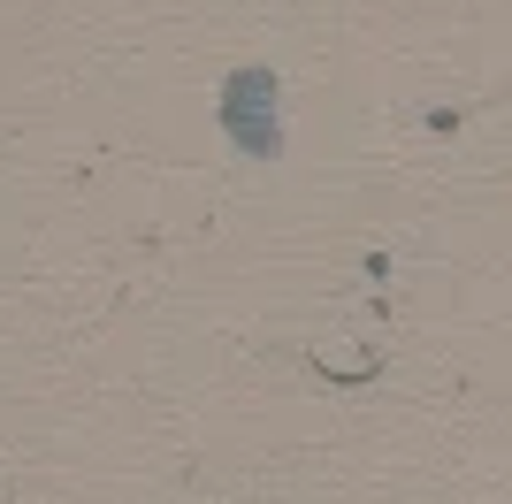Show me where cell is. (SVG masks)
Segmentation results:
<instances>
[{"mask_svg": "<svg viewBox=\"0 0 512 504\" xmlns=\"http://www.w3.org/2000/svg\"><path fill=\"white\" fill-rule=\"evenodd\" d=\"M214 123L245 161H283V77L268 62H245L214 92Z\"/></svg>", "mask_w": 512, "mask_h": 504, "instance_id": "obj_1", "label": "cell"}]
</instances>
